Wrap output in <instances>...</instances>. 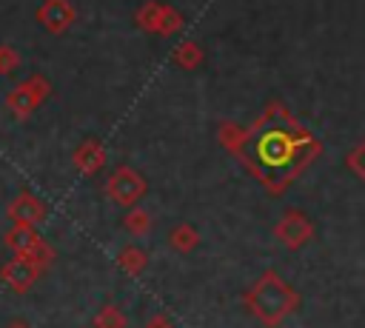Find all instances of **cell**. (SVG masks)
Returning a JSON list of instances; mask_svg holds the SVG:
<instances>
[{"label":"cell","instance_id":"1","mask_svg":"<svg viewBox=\"0 0 365 328\" xmlns=\"http://www.w3.org/2000/svg\"><path fill=\"white\" fill-rule=\"evenodd\" d=\"M231 154H237L271 194H279L319 154V143L288 114L285 106L271 103L262 117L242 131Z\"/></svg>","mask_w":365,"mask_h":328},{"label":"cell","instance_id":"10","mask_svg":"<svg viewBox=\"0 0 365 328\" xmlns=\"http://www.w3.org/2000/svg\"><path fill=\"white\" fill-rule=\"evenodd\" d=\"M9 220L11 222H20V225H40L43 220H46V203L37 197V194H31V191H20L11 203H9Z\"/></svg>","mask_w":365,"mask_h":328},{"label":"cell","instance_id":"7","mask_svg":"<svg viewBox=\"0 0 365 328\" xmlns=\"http://www.w3.org/2000/svg\"><path fill=\"white\" fill-rule=\"evenodd\" d=\"M274 240L288 251H299L314 240V220L297 208H288L274 225Z\"/></svg>","mask_w":365,"mask_h":328},{"label":"cell","instance_id":"11","mask_svg":"<svg viewBox=\"0 0 365 328\" xmlns=\"http://www.w3.org/2000/svg\"><path fill=\"white\" fill-rule=\"evenodd\" d=\"M71 163H74V168H77L80 174L94 177V174L106 165V148H103V143H100L97 137H86V140L74 148Z\"/></svg>","mask_w":365,"mask_h":328},{"label":"cell","instance_id":"6","mask_svg":"<svg viewBox=\"0 0 365 328\" xmlns=\"http://www.w3.org/2000/svg\"><path fill=\"white\" fill-rule=\"evenodd\" d=\"M148 191V180L131 168V165H120L108 180H106V197L114 203V205H123V208H131L137 205Z\"/></svg>","mask_w":365,"mask_h":328},{"label":"cell","instance_id":"13","mask_svg":"<svg viewBox=\"0 0 365 328\" xmlns=\"http://www.w3.org/2000/svg\"><path fill=\"white\" fill-rule=\"evenodd\" d=\"M117 265H120V271H125L128 277H137V274H143V271L148 268V257H145V251L137 248V245H123L120 254H117Z\"/></svg>","mask_w":365,"mask_h":328},{"label":"cell","instance_id":"20","mask_svg":"<svg viewBox=\"0 0 365 328\" xmlns=\"http://www.w3.org/2000/svg\"><path fill=\"white\" fill-rule=\"evenodd\" d=\"M6 328H31V325H29L23 317H14V319H9V322H6Z\"/></svg>","mask_w":365,"mask_h":328},{"label":"cell","instance_id":"3","mask_svg":"<svg viewBox=\"0 0 365 328\" xmlns=\"http://www.w3.org/2000/svg\"><path fill=\"white\" fill-rule=\"evenodd\" d=\"M3 242H6V248H11L14 254H23V257L34 260L43 271L54 262V248L40 237L37 225H20V222H14V225L6 231Z\"/></svg>","mask_w":365,"mask_h":328},{"label":"cell","instance_id":"17","mask_svg":"<svg viewBox=\"0 0 365 328\" xmlns=\"http://www.w3.org/2000/svg\"><path fill=\"white\" fill-rule=\"evenodd\" d=\"M345 168H348L359 183H365V137L345 154Z\"/></svg>","mask_w":365,"mask_h":328},{"label":"cell","instance_id":"19","mask_svg":"<svg viewBox=\"0 0 365 328\" xmlns=\"http://www.w3.org/2000/svg\"><path fill=\"white\" fill-rule=\"evenodd\" d=\"M145 328H174V322H171L168 314H151L148 322H145Z\"/></svg>","mask_w":365,"mask_h":328},{"label":"cell","instance_id":"16","mask_svg":"<svg viewBox=\"0 0 365 328\" xmlns=\"http://www.w3.org/2000/svg\"><path fill=\"white\" fill-rule=\"evenodd\" d=\"M128 319L117 305H103L94 317V328H125Z\"/></svg>","mask_w":365,"mask_h":328},{"label":"cell","instance_id":"14","mask_svg":"<svg viewBox=\"0 0 365 328\" xmlns=\"http://www.w3.org/2000/svg\"><path fill=\"white\" fill-rule=\"evenodd\" d=\"M174 66H180V68H185V71H191V68H197L202 60H205V54H202V48L194 43V40H182L177 48H174Z\"/></svg>","mask_w":365,"mask_h":328},{"label":"cell","instance_id":"15","mask_svg":"<svg viewBox=\"0 0 365 328\" xmlns=\"http://www.w3.org/2000/svg\"><path fill=\"white\" fill-rule=\"evenodd\" d=\"M123 225H125V231H128V234L143 237V234H148V231H151V214H148L145 208H140V205H131V208H128V214L123 217Z\"/></svg>","mask_w":365,"mask_h":328},{"label":"cell","instance_id":"8","mask_svg":"<svg viewBox=\"0 0 365 328\" xmlns=\"http://www.w3.org/2000/svg\"><path fill=\"white\" fill-rule=\"evenodd\" d=\"M40 271H43V268H40L34 260H29V257H23V254H14L9 262H3V268H0V280H3L11 291L26 294V291L37 282Z\"/></svg>","mask_w":365,"mask_h":328},{"label":"cell","instance_id":"9","mask_svg":"<svg viewBox=\"0 0 365 328\" xmlns=\"http://www.w3.org/2000/svg\"><path fill=\"white\" fill-rule=\"evenodd\" d=\"M77 20V11L68 0H43L37 6V23L48 34H66Z\"/></svg>","mask_w":365,"mask_h":328},{"label":"cell","instance_id":"2","mask_svg":"<svg viewBox=\"0 0 365 328\" xmlns=\"http://www.w3.org/2000/svg\"><path fill=\"white\" fill-rule=\"evenodd\" d=\"M242 299L262 328H279L299 308V291L291 282H285L274 268H265Z\"/></svg>","mask_w":365,"mask_h":328},{"label":"cell","instance_id":"5","mask_svg":"<svg viewBox=\"0 0 365 328\" xmlns=\"http://www.w3.org/2000/svg\"><path fill=\"white\" fill-rule=\"evenodd\" d=\"M48 94H51V83L43 74H31L6 94V111H11V117L17 120H26Z\"/></svg>","mask_w":365,"mask_h":328},{"label":"cell","instance_id":"4","mask_svg":"<svg viewBox=\"0 0 365 328\" xmlns=\"http://www.w3.org/2000/svg\"><path fill=\"white\" fill-rule=\"evenodd\" d=\"M134 23L137 29L148 31V34H160V37H171L182 29V14L163 3V0H145L137 11H134Z\"/></svg>","mask_w":365,"mask_h":328},{"label":"cell","instance_id":"12","mask_svg":"<svg viewBox=\"0 0 365 328\" xmlns=\"http://www.w3.org/2000/svg\"><path fill=\"white\" fill-rule=\"evenodd\" d=\"M200 245V231L191 225V222H177L171 231H168V248L177 251V254H188Z\"/></svg>","mask_w":365,"mask_h":328},{"label":"cell","instance_id":"18","mask_svg":"<svg viewBox=\"0 0 365 328\" xmlns=\"http://www.w3.org/2000/svg\"><path fill=\"white\" fill-rule=\"evenodd\" d=\"M20 66V54L11 46H0V74H11Z\"/></svg>","mask_w":365,"mask_h":328}]
</instances>
